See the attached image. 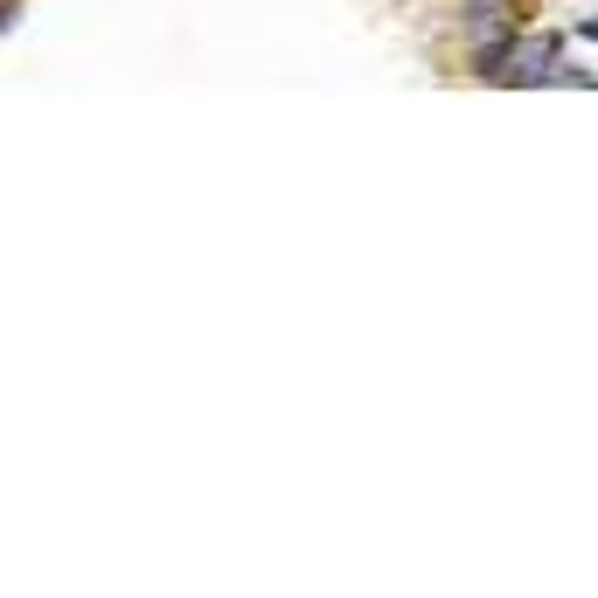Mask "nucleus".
<instances>
[{"label": "nucleus", "mask_w": 598, "mask_h": 598, "mask_svg": "<svg viewBox=\"0 0 598 598\" xmlns=\"http://www.w3.org/2000/svg\"><path fill=\"white\" fill-rule=\"evenodd\" d=\"M557 56H564V42L557 35H529V42H515L508 35V49H501V84H550L557 77Z\"/></svg>", "instance_id": "nucleus-1"}]
</instances>
